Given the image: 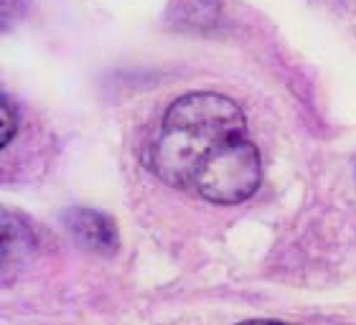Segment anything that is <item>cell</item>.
<instances>
[{
  "mask_svg": "<svg viewBox=\"0 0 356 325\" xmlns=\"http://www.w3.org/2000/svg\"><path fill=\"white\" fill-rule=\"evenodd\" d=\"M163 183L216 206L252 199L262 183L260 148L234 99L191 92L165 110L148 158Z\"/></svg>",
  "mask_w": 356,
  "mask_h": 325,
  "instance_id": "obj_1",
  "label": "cell"
},
{
  "mask_svg": "<svg viewBox=\"0 0 356 325\" xmlns=\"http://www.w3.org/2000/svg\"><path fill=\"white\" fill-rule=\"evenodd\" d=\"M26 8H29V0H3V23H6V28L10 23L21 21Z\"/></svg>",
  "mask_w": 356,
  "mask_h": 325,
  "instance_id": "obj_5",
  "label": "cell"
},
{
  "mask_svg": "<svg viewBox=\"0 0 356 325\" xmlns=\"http://www.w3.org/2000/svg\"><path fill=\"white\" fill-rule=\"evenodd\" d=\"M64 226L74 237L76 244H82L87 251L95 254H115L120 247L118 226L110 216L95 211L89 206H74L64 214Z\"/></svg>",
  "mask_w": 356,
  "mask_h": 325,
  "instance_id": "obj_2",
  "label": "cell"
},
{
  "mask_svg": "<svg viewBox=\"0 0 356 325\" xmlns=\"http://www.w3.org/2000/svg\"><path fill=\"white\" fill-rule=\"evenodd\" d=\"M36 247L33 231L21 216H13L10 211H3V274L8 280V272L13 267H21L31 251Z\"/></svg>",
  "mask_w": 356,
  "mask_h": 325,
  "instance_id": "obj_3",
  "label": "cell"
},
{
  "mask_svg": "<svg viewBox=\"0 0 356 325\" xmlns=\"http://www.w3.org/2000/svg\"><path fill=\"white\" fill-rule=\"evenodd\" d=\"M237 325H296V323H288V320H275V318H250V320H242Z\"/></svg>",
  "mask_w": 356,
  "mask_h": 325,
  "instance_id": "obj_6",
  "label": "cell"
},
{
  "mask_svg": "<svg viewBox=\"0 0 356 325\" xmlns=\"http://www.w3.org/2000/svg\"><path fill=\"white\" fill-rule=\"evenodd\" d=\"M0 122H3V127H0V145L3 148H8L10 145V140L15 138V133H18V110H15V104L10 102V97L3 92V97H0Z\"/></svg>",
  "mask_w": 356,
  "mask_h": 325,
  "instance_id": "obj_4",
  "label": "cell"
},
{
  "mask_svg": "<svg viewBox=\"0 0 356 325\" xmlns=\"http://www.w3.org/2000/svg\"><path fill=\"white\" fill-rule=\"evenodd\" d=\"M346 3H351V6H354V8H356V0H346Z\"/></svg>",
  "mask_w": 356,
  "mask_h": 325,
  "instance_id": "obj_7",
  "label": "cell"
}]
</instances>
